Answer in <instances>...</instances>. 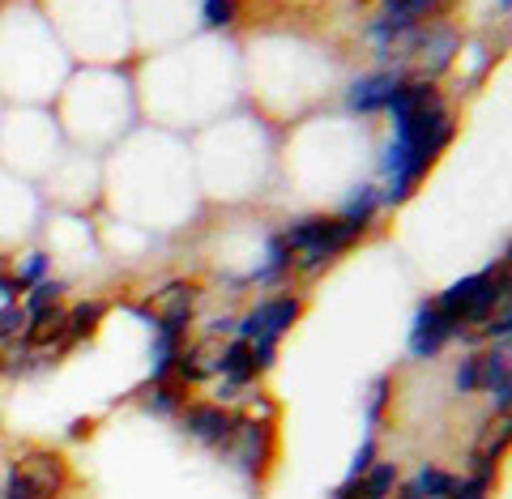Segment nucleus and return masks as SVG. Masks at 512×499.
Here are the masks:
<instances>
[{"mask_svg": "<svg viewBox=\"0 0 512 499\" xmlns=\"http://www.w3.org/2000/svg\"><path fill=\"white\" fill-rule=\"evenodd\" d=\"M359 487H363V499H389L393 487H397V465H389V461H372V470L359 478Z\"/></svg>", "mask_w": 512, "mask_h": 499, "instance_id": "a211bd4d", "label": "nucleus"}, {"mask_svg": "<svg viewBox=\"0 0 512 499\" xmlns=\"http://www.w3.org/2000/svg\"><path fill=\"white\" fill-rule=\"evenodd\" d=\"M414 487L423 491V499H448L457 487V478L448 470H440V465H423V470L414 474Z\"/></svg>", "mask_w": 512, "mask_h": 499, "instance_id": "6ab92c4d", "label": "nucleus"}, {"mask_svg": "<svg viewBox=\"0 0 512 499\" xmlns=\"http://www.w3.org/2000/svg\"><path fill=\"white\" fill-rule=\"evenodd\" d=\"M389 389H393V380H389V376L372 380V393H367V427H372L376 418L384 414V406H389Z\"/></svg>", "mask_w": 512, "mask_h": 499, "instance_id": "393cba45", "label": "nucleus"}, {"mask_svg": "<svg viewBox=\"0 0 512 499\" xmlns=\"http://www.w3.org/2000/svg\"><path fill=\"white\" fill-rule=\"evenodd\" d=\"M397 499H423V491L414 487V482H406V487H402V495H397Z\"/></svg>", "mask_w": 512, "mask_h": 499, "instance_id": "7c9ffc66", "label": "nucleus"}, {"mask_svg": "<svg viewBox=\"0 0 512 499\" xmlns=\"http://www.w3.org/2000/svg\"><path fill=\"white\" fill-rule=\"evenodd\" d=\"M291 273V248H286V239L274 235L269 239V256H265V265L261 269H252V282H278Z\"/></svg>", "mask_w": 512, "mask_h": 499, "instance_id": "f3484780", "label": "nucleus"}, {"mask_svg": "<svg viewBox=\"0 0 512 499\" xmlns=\"http://www.w3.org/2000/svg\"><path fill=\"white\" fill-rule=\"evenodd\" d=\"M180 401H184V384L180 380H163V384H154V397H150V410L154 414H171V410H180Z\"/></svg>", "mask_w": 512, "mask_h": 499, "instance_id": "5701e85b", "label": "nucleus"}, {"mask_svg": "<svg viewBox=\"0 0 512 499\" xmlns=\"http://www.w3.org/2000/svg\"><path fill=\"white\" fill-rule=\"evenodd\" d=\"M406 18L410 22H436V18H444L448 9H453V0H406Z\"/></svg>", "mask_w": 512, "mask_h": 499, "instance_id": "b1692460", "label": "nucleus"}, {"mask_svg": "<svg viewBox=\"0 0 512 499\" xmlns=\"http://www.w3.org/2000/svg\"><path fill=\"white\" fill-rule=\"evenodd\" d=\"M201 18H205V26H214V30L235 26V18H239V0H201Z\"/></svg>", "mask_w": 512, "mask_h": 499, "instance_id": "aec40b11", "label": "nucleus"}, {"mask_svg": "<svg viewBox=\"0 0 512 499\" xmlns=\"http://www.w3.org/2000/svg\"><path fill=\"white\" fill-rule=\"evenodd\" d=\"M231 423H235V414L222 406H188L184 410V431L205 448H227Z\"/></svg>", "mask_w": 512, "mask_h": 499, "instance_id": "f8f14e48", "label": "nucleus"}, {"mask_svg": "<svg viewBox=\"0 0 512 499\" xmlns=\"http://www.w3.org/2000/svg\"><path fill=\"white\" fill-rule=\"evenodd\" d=\"M478 389H487L495 401V414H508V401H512V389H508V342H491L487 354H478Z\"/></svg>", "mask_w": 512, "mask_h": 499, "instance_id": "ddd939ff", "label": "nucleus"}, {"mask_svg": "<svg viewBox=\"0 0 512 499\" xmlns=\"http://www.w3.org/2000/svg\"><path fill=\"white\" fill-rule=\"evenodd\" d=\"M453 133H457V120L444 103H431L406 120H393V141H389V150H384L389 192H384L380 201L384 205L410 201V192L427 180V171L436 167V158L448 150Z\"/></svg>", "mask_w": 512, "mask_h": 499, "instance_id": "f257e3e1", "label": "nucleus"}, {"mask_svg": "<svg viewBox=\"0 0 512 499\" xmlns=\"http://www.w3.org/2000/svg\"><path fill=\"white\" fill-rule=\"evenodd\" d=\"M457 320L444 316L436 308V299H427L419 316H414V329H410V354L414 359H431V354H440V346L448 342V337H457Z\"/></svg>", "mask_w": 512, "mask_h": 499, "instance_id": "6e6552de", "label": "nucleus"}, {"mask_svg": "<svg viewBox=\"0 0 512 499\" xmlns=\"http://www.w3.org/2000/svg\"><path fill=\"white\" fill-rule=\"evenodd\" d=\"M500 299H508V256L500 265L474 273V278L453 282L444 295H436V308L444 316H453L461 329H470V325H483Z\"/></svg>", "mask_w": 512, "mask_h": 499, "instance_id": "7ed1b4c3", "label": "nucleus"}, {"mask_svg": "<svg viewBox=\"0 0 512 499\" xmlns=\"http://www.w3.org/2000/svg\"><path fill=\"white\" fill-rule=\"evenodd\" d=\"M363 227H355L350 218H303L291 231H282L286 248H291V265L303 273V278H316L333 256H342L346 248L359 244Z\"/></svg>", "mask_w": 512, "mask_h": 499, "instance_id": "f03ea898", "label": "nucleus"}, {"mask_svg": "<svg viewBox=\"0 0 512 499\" xmlns=\"http://www.w3.org/2000/svg\"><path fill=\"white\" fill-rule=\"evenodd\" d=\"M227 453L248 478H261L269 470V461H274V423L256 414H235Z\"/></svg>", "mask_w": 512, "mask_h": 499, "instance_id": "423d86ee", "label": "nucleus"}, {"mask_svg": "<svg viewBox=\"0 0 512 499\" xmlns=\"http://www.w3.org/2000/svg\"><path fill=\"white\" fill-rule=\"evenodd\" d=\"M372 461H376V440H372V436H367V440L359 444V453H355V461H350V478H355V482H359V478H363L367 470H372Z\"/></svg>", "mask_w": 512, "mask_h": 499, "instance_id": "cd10ccee", "label": "nucleus"}, {"mask_svg": "<svg viewBox=\"0 0 512 499\" xmlns=\"http://www.w3.org/2000/svg\"><path fill=\"white\" fill-rule=\"evenodd\" d=\"M402 82H406V73H402V69L367 73V77H359V82L350 86V94H346V107H350V111H363V116H367V111H384Z\"/></svg>", "mask_w": 512, "mask_h": 499, "instance_id": "9b49d317", "label": "nucleus"}, {"mask_svg": "<svg viewBox=\"0 0 512 499\" xmlns=\"http://www.w3.org/2000/svg\"><path fill=\"white\" fill-rule=\"evenodd\" d=\"M303 316V299L299 295H278V299H265V303H256V308L239 320L235 325V337L239 342H274L278 346V337L295 325V320Z\"/></svg>", "mask_w": 512, "mask_h": 499, "instance_id": "0eeeda50", "label": "nucleus"}, {"mask_svg": "<svg viewBox=\"0 0 512 499\" xmlns=\"http://www.w3.org/2000/svg\"><path fill=\"white\" fill-rule=\"evenodd\" d=\"M99 320H103V303H77L73 312H64V337H60V346L69 350L73 342L90 337L94 329H99Z\"/></svg>", "mask_w": 512, "mask_h": 499, "instance_id": "2eb2a0df", "label": "nucleus"}, {"mask_svg": "<svg viewBox=\"0 0 512 499\" xmlns=\"http://www.w3.org/2000/svg\"><path fill=\"white\" fill-rule=\"evenodd\" d=\"M457 389L461 393H474L478 389V354H470V359H461V367H457Z\"/></svg>", "mask_w": 512, "mask_h": 499, "instance_id": "c85d7f7f", "label": "nucleus"}, {"mask_svg": "<svg viewBox=\"0 0 512 499\" xmlns=\"http://www.w3.org/2000/svg\"><path fill=\"white\" fill-rule=\"evenodd\" d=\"M461 52V30L453 22H419L414 26V43H410V56L402 64L406 77H419V82H436V77L448 73V64L457 60Z\"/></svg>", "mask_w": 512, "mask_h": 499, "instance_id": "39448f33", "label": "nucleus"}, {"mask_svg": "<svg viewBox=\"0 0 512 499\" xmlns=\"http://www.w3.org/2000/svg\"><path fill=\"white\" fill-rule=\"evenodd\" d=\"M64 482H69V465L52 448H30L9 465L5 491L0 499H60Z\"/></svg>", "mask_w": 512, "mask_h": 499, "instance_id": "20e7f679", "label": "nucleus"}, {"mask_svg": "<svg viewBox=\"0 0 512 499\" xmlns=\"http://www.w3.org/2000/svg\"><path fill=\"white\" fill-rule=\"evenodd\" d=\"M448 499H491V478H478V474L457 478V487Z\"/></svg>", "mask_w": 512, "mask_h": 499, "instance_id": "bb28decb", "label": "nucleus"}, {"mask_svg": "<svg viewBox=\"0 0 512 499\" xmlns=\"http://www.w3.org/2000/svg\"><path fill=\"white\" fill-rule=\"evenodd\" d=\"M218 367H222V337L205 333L197 346H184L180 354H175L171 376L180 380V384H201V380L218 376Z\"/></svg>", "mask_w": 512, "mask_h": 499, "instance_id": "9d476101", "label": "nucleus"}, {"mask_svg": "<svg viewBox=\"0 0 512 499\" xmlns=\"http://www.w3.org/2000/svg\"><path fill=\"white\" fill-rule=\"evenodd\" d=\"M43 278H47V256H43V252H30L13 282H18L22 291H26V286H35V282H43Z\"/></svg>", "mask_w": 512, "mask_h": 499, "instance_id": "a878e982", "label": "nucleus"}, {"mask_svg": "<svg viewBox=\"0 0 512 499\" xmlns=\"http://www.w3.org/2000/svg\"><path fill=\"white\" fill-rule=\"evenodd\" d=\"M329 499H363V487H359V482H355V478H346V482H342V487H338V491H333Z\"/></svg>", "mask_w": 512, "mask_h": 499, "instance_id": "c756f323", "label": "nucleus"}, {"mask_svg": "<svg viewBox=\"0 0 512 499\" xmlns=\"http://www.w3.org/2000/svg\"><path fill=\"white\" fill-rule=\"evenodd\" d=\"M60 295H64V282H52V278L35 282V286H30V303H26V316H35V312H43V308H52V303H60Z\"/></svg>", "mask_w": 512, "mask_h": 499, "instance_id": "4be33fe9", "label": "nucleus"}, {"mask_svg": "<svg viewBox=\"0 0 512 499\" xmlns=\"http://www.w3.org/2000/svg\"><path fill=\"white\" fill-rule=\"evenodd\" d=\"M26 308L22 303H0V346L13 342V337H22L26 333Z\"/></svg>", "mask_w": 512, "mask_h": 499, "instance_id": "412c9836", "label": "nucleus"}, {"mask_svg": "<svg viewBox=\"0 0 512 499\" xmlns=\"http://www.w3.org/2000/svg\"><path fill=\"white\" fill-rule=\"evenodd\" d=\"M197 299H201V286H192V282H171L163 286L158 295H150V320H154V329L158 325H167V329H184L192 312H197Z\"/></svg>", "mask_w": 512, "mask_h": 499, "instance_id": "1a4fd4ad", "label": "nucleus"}, {"mask_svg": "<svg viewBox=\"0 0 512 499\" xmlns=\"http://www.w3.org/2000/svg\"><path fill=\"white\" fill-rule=\"evenodd\" d=\"M218 376L227 380V384H222V393L248 389V384L261 376V372H256V359H252V346H248V342H239V337L222 346V367H218Z\"/></svg>", "mask_w": 512, "mask_h": 499, "instance_id": "4468645a", "label": "nucleus"}, {"mask_svg": "<svg viewBox=\"0 0 512 499\" xmlns=\"http://www.w3.org/2000/svg\"><path fill=\"white\" fill-rule=\"evenodd\" d=\"M376 209H380V192H376L372 184H359V188L346 197L342 218H350V222H355V227H363V231H367V222L376 218Z\"/></svg>", "mask_w": 512, "mask_h": 499, "instance_id": "dca6fc26", "label": "nucleus"}]
</instances>
